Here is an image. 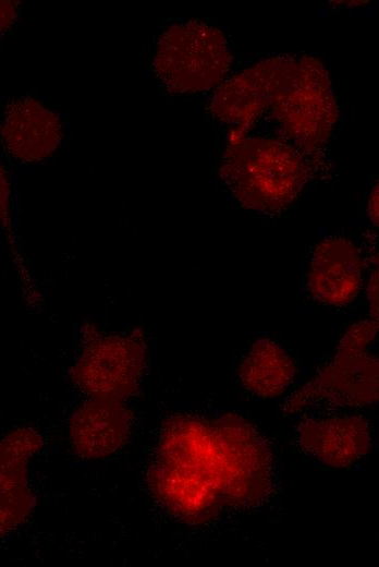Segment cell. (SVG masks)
Returning <instances> with one entry per match:
<instances>
[{
	"label": "cell",
	"instance_id": "obj_1",
	"mask_svg": "<svg viewBox=\"0 0 379 567\" xmlns=\"http://www.w3.org/2000/svg\"><path fill=\"white\" fill-rule=\"evenodd\" d=\"M150 478L171 510L186 518L206 514L218 492L223 494L222 462L211 427L192 418L173 419L163 432Z\"/></svg>",
	"mask_w": 379,
	"mask_h": 567
},
{
	"label": "cell",
	"instance_id": "obj_2",
	"mask_svg": "<svg viewBox=\"0 0 379 567\" xmlns=\"http://www.w3.org/2000/svg\"><path fill=\"white\" fill-rule=\"evenodd\" d=\"M299 153L292 144L232 130L220 174L243 206L279 212L306 182L308 168Z\"/></svg>",
	"mask_w": 379,
	"mask_h": 567
},
{
	"label": "cell",
	"instance_id": "obj_3",
	"mask_svg": "<svg viewBox=\"0 0 379 567\" xmlns=\"http://www.w3.org/2000/svg\"><path fill=\"white\" fill-rule=\"evenodd\" d=\"M230 63L223 32L206 22L188 20L173 23L160 34L151 70L162 91L187 95L223 83Z\"/></svg>",
	"mask_w": 379,
	"mask_h": 567
},
{
	"label": "cell",
	"instance_id": "obj_4",
	"mask_svg": "<svg viewBox=\"0 0 379 567\" xmlns=\"http://www.w3.org/2000/svg\"><path fill=\"white\" fill-rule=\"evenodd\" d=\"M269 107L280 130L303 150L325 142L338 117L328 72L310 57H285Z\"/></svg>",
	"mask_w": 379,
	"mask_h": 567
},
{
	"label": "cell",
	"instance_id": "obj_5",
	"mask_svg": "<svg viewBox=\"0 0 379 567\" xmlns=\"http://www.w3.org/2000/svg\"><path fill=\"white\" fill-rule=\"evenodd\" d=\"M146 348L135 335L95 338L72 369V382L87 398L124 400L137 387Z\"/></svg>",
	"mask_w": 379,
	"mask_h": 567
},
{
	"label": "cell",
	"instance_id": "obj_6",
	"mask_svg": "<svg viewBox=\"0 0 379 567\" xmlns=\"http://www.w3.org/2000/svg\"><path fill=\"white\" fill-rule=\"evenodd\" d=\"M223 473V495L234 503L261 499L271 483L270 453L258 433L244 420L225 415L211 427Z\"/></svg>",
	"mask_w": 379,
	"mask_h": 567
},
{
	"label": "cell",
	"instance_id": "obj_7",
	"mask_svg": "<svg viewBox=\"0 0 379 567\" xmlns=\"http://www.w3.org/2000/svg\"><path fill=\"white\" fill-rule=\"evenodd\" d=\"M378 362L364 352L340 357L286 399L283 408L293 413L311 407H362L377 400Z\"/></svg>",
	"mask_w": 379,
	"mask_h": 567
},
{
	"label": "cell",
	"instance_id": "obj_8",
	"mask_svg": "<svg viewBox=\"0 0 379 567\" xmlns=\"http://www.w3.org/2000/svg\"><path fill=\"white\" fill-rule=\"evenodd\" d=\"M64 136L62 117L35 97H13L0 114V149L15 162L47 159L61 146Z\"/></svg>",
	"mask_w": 379,
	"mask_h": 567
},
{
	"label": "cell",
	"instance_id": "obj_9",
	"mask_svg": "<svg viewBox=\"0 0 379 567\" xmlns=\"http://www.w3.org/2000/svg\"><path fill=\"white\" fill-rule=\"evenodd\" d=\"M363 260L355 244L341 237L317 244L306 277L308 293L318 302L342 306L362 288Z\"/></svg>",
	"mask_w": 379,
	"mask_h": 567
},
{
	"label": "cell",
	"instance_id": "obj_10",
	"mask_svg": "<svg viewBox=\"0 0 379 567\" xmlns=\"http://www.w3.org/2000/svg\"><path fill=\"white\" fill-rule=\"evenodd\" d=\"M285 57L267 59L221 83L211 99V111L221 121L247 132L267 107L280 82Z\"/></svg>",
	"mask_w": 379,
	"mask_h": 567
},
{
	"label": "cell",
	"instance_id": "obj_11",
	"mask_svg": "<svg viewBox=\"0 0 379 567\" xmlns=\"http://www.w3.org/2000/svg\"><path fill=\"white\" fill-rule=\"evenodd\" d=\"M131 412L122 399L87 398L69 422L74 453L83 459H103L127 439Z\"/></svg>",
	"mask_w": 379,
	"mask_h": 567
},
{
	"label": "cell",
	"instance_id": "obj_12",
	"mask_svg": "<svg viewBox=\"0 0 379 567\" xmlns=\"http://www.w3.org/2000/svg\"><path fill=\"white\" fill-rule=\"evenodd\" d=\"M301 447L315 459L331 467H347L370 448L367 421L356 415L305 420L297 427Z\"/></svg>",
	"mask_w": 379,
	"mask_h": 567
},
{
	"label": "cell",
	"instance_id": "obj_13",
	"mask_svg": "<svg viewBox=\"0 0 379 567\" xmlns=\"http://www.w3.org/2000/svg\"><path fill=\"white\" fill-rule=\"evenodd\" d=\"M295 365L291 357L273 340L258 339L239 367L242 385L253 395L274 398L293 382Z\"/></svg>",
	"mask_w": 379,
	"mask_h": 567
},
{
	"label": "cell",
	"instance_id": "obj_14",
	"mask_svg": "<svg viewBox=\"0 0 379 567\" xmlns=\"http://www.w3.org/2000/svg\"><path fill=\"white\" fill-rule=\"evenodd\" d=\"M377 319H364L351 326L340 341L337 355L352 357L366 352L377 331Z\"/></svg>",
	"mask_w": 379,
	"mask_h": 567
},
{
	"label": "cell",
	"instance_id": "obj_15",
	"mask_svg": "<svg viewBox=\"0 0 379 567\" xmlns=\"http://www.w3.org/2000/svg\"><path fill=\"white\" fill-rule=\"evenodd\" d=\"M0 225L5 232L12 229L10 184L0 162Z\"/></svg>",
	"mask_w": 379,
	"mask_h": 567
},
{
	"label": "cell",
	"instance_id": "obj_16",
	"mask_svg": "<svg viewBox=\"0 0 379 567\" xmlns=\"http://www.w3.org/2000/svg\"><path fill=\"white\" fill-rule=\"evenodd\" d=\"M21 5L15 0H0V36L8 34L20 17Z\"/></svg>",
	"mask_w": 379,
	"mask_h": 567
},
{
	"label": "cell",
	"instance_id": "obj_17",
	"mask_svg": "<svg viewBox=\"0 0 379 567\" xmlns=\"http://www.w3.org/2000/svg\"><path fill=\"white\" fill-rule=\"evenodd\" d=\"M367 297L371 317L378 318V272H372L367 286Z\"/></svg>",
	"mask_w": 379,
	"mask_h": 567
},
{
	"label": "cell",
	"instance_id": "obj_18",
	"mask_svg": "<svg viewBox=\"0 0 379 567\" xmlns=\"http://www.w3.org/2000/svg\"><path fill=\"white\" fill-rule=\"evenodd\" d=\"M368 215L371 221L377 225L378 222V185H376L369 196L368 201Z\"/></svg>",
	"mask_w": 379,
	"mask_h": 567
}]
</instances>
